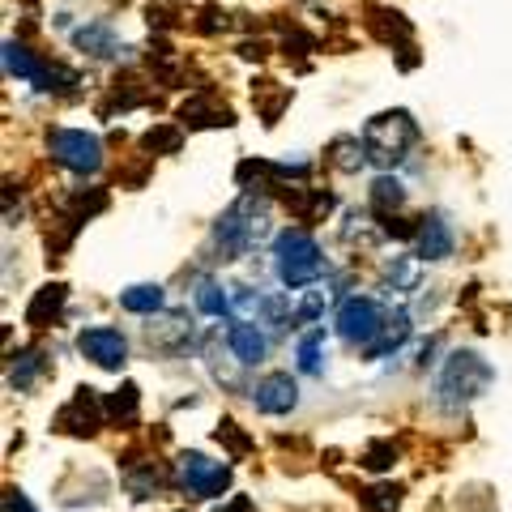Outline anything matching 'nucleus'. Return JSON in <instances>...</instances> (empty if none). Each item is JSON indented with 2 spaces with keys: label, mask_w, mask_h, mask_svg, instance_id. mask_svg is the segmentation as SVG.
Returning <instances> with one entry per match:
<instances>
[{
  "label": "nucleus",
  "mask_w": 512,
  "mask_h": 512,
  "mask_svg": "<svg viewBox=\"0 0 512 512\" xmlns=\"http://www.w3.org/2000/svg\"><path fill=\"white\" fill-rule=\"evenodd\" d=\"M491 380H495V372L478 350H453L436 380V402L444 410H461V406H470L474 397H483Z\"/></svg>",
  "instance_id": "f257e3e1"
},
{
  "label": "nucleus",
  "mask_w": 512,
  "mask_h": 512,
  "mask_svg": "<svg viewBox=\"0 0 512 512\" xmlns=\"http://www.w3.org/2000/svg\"><path fill=\"white\" fill-rule=\"evenodd\" d=\"M414 141H419V124H414V116L402 111V107L380 111V116H372L363 124V150L380 167L402 163V158L414 150Z\"/></svg>",
  "instance_id": "f03ea898"
},
{
  "label": "nucleus",
  "mask_w": 512,
  "mask_h": 512,
  "mask_svg": "<svg viewBox=\"0 0 512 512\" xmlns=\"http://www.w3.org/2000/svg\"><path fill=\"white\" fill-rule=\"evenodd\" d=\"M274 256H278V278H282V286H291V291L312 286L325 274V252H320V244L303 227L282 231L274 244Z\"/></svg>",
  "instance_id": "7ed1b4c3"
},
{
  "label": "nucleus",
  "mask_w": 512,
  "mask_h": 512,
  "mask_svg": "<svg viewBox=\"0 0 512 512\" xmlns=\"http://www.w3.org/2000/svg\"><path fill=\"white\" fill-rule=\"evenodd\" d=\"M47 150H52L56 163H64L77 175H94L103 167V141L82 128H52L47 133Z\"/></svg>",
  "instance_id": "20e7f679"
},
{
  "label": "nucleus",
  "mask_w": 512,
  "mask_h": 512,
  "mask_svg": "<svg viewBox=\"0 0 512 512\" xmlns=\"http://www.w3.org/2000/svg\"><path fill=\"white\" fill-rule=\"evenodd\" d=\"M384 329V312L376 299L367 295H350L342 308H338V333L350 342V346H372Z\"/></svg>",
  "instance_id": "39448f33"
},
{
  "label": "nucleus",
  "mask_w": 512,
  "mask_h": 512,
  "mask_svg": "<svg viewBox=\"0 0 512 512\" xmlns=\"http://www.w3.org/2000/svg\"><path fill=\"white\" fill-rule=\"evenodd\" d=\"M180 474H184V491L197 495V500H214L231 487V470L222 461H210L201 453H184L180 457Z\"/></svg>",
  "instance_id": "423d86ee"
},
{
  "label": "nucleus",
  "mask_w": 512,
  "mask_h": 512,
  "mask_svg": "<svg viewBox=\"0 0 512 512\" xmlns=\"http://www.w3.org/2000/svg\"><path fill=\"white\" fill-rule=\"evenodd\" d=\"M77 350H82L90 363L107 367V372H120L124 359H128L124 333L111 329V325H90V329H82V333H77Z\"/></svg>",
  "instance_id": "0eeeda50"
},
{
  "label": "nucleus",
  "mask_w": 512,
  "mask_h": 512,
  "mask_svg": "<svg viewBox=\"0 0 512 512\" xmlns=\"http://www.w3.org/2000/svg\"><path fill=\"white\" fill-rule=\"evenodd\" d=\"M103 419H107V406H103L99 389H86V384H82V389L73 393V402L56 414V427L69 431V436H94Z\"/></svg>",
  "instance_id": "6e6552de"
},
{
  "label": "nucleus",
  "mask_w": 512,
  "mask_h": 512,
  "mask_svg": "<svg viewBox=\"0 0 512 512\" xmlns=\"http://www.w3.org/2000/svg\"><path fill=\"white\" fill-rule=\"evenodd\" d=\"M252 402H256L261 414H291L299 406V384H295L291 372H269L252 389Z\"/></svg>",
  "instance_id": "1a4fd4ad"
},
{
  "label": "nucleus",
  "mask_w": 512,
  "mask_h": 512,
  "mask_svg": "<svg viewBox=\"0 0 512 512\" xmlns=\"http://www.w3.org/2000/svg\"><path fill=\"white\" fill-rule=\"evenodd\" d=\"M414 244H419L423 261H448L457 239H453V227H448L444 214H427V218H419V235H414Z\"/></svg>",
  "instance_id": "9d476101"
},
{
  "label": "nucleus",
  "mask_w": 512,
  "mask_h": 512,
  "mask_svg": "<svg viewBox=\"0 0 512 512\" xmlns=\"http://www.w3.org/2000/svg\"><path fill=\"white\" fill-rule=\"evenodd\" d=\"M278 188H286V184H278ZM282 201L299 222H320L333 210V192H325V188H286Z\"/></svg>",
  "instance_id": "9b49d317"
},
{
  "label": "nucleus",
  "mask_w": 512,
  "mask_h": 512,
  "mask_svg": "<svg viewBox=\"0 0 512 512\" xmlns=\"http://www.w3.org/2000/svg\"><path fill=\"white\" fill-rule=\"evenodd\" d=\"M227 346H231V355H235L239 363H244V367L265 363V350H269L265 333L256 329V325H248V320H239V325H231V329H227Z\"/></svg>",
  "instance_id": "f8f14e48"
},
{
  "label": "nucleus",
  "mask_w": 512,
  "mask_h": 512,
  "mask_svg": "<svg viewBox=\"0 0 512 512\" xmlns=\"http://www.w3.org/2000/svg\"><path fill=\"white\" fill-rule=\"evenodd\" d=\"M180 120L188 128H231L235 124V111L231 107H214L210 94H197V99H188L180 107Z\"/></svg>",
  "instance_id": "ddd939ff"
},
{
  "label": "nucleus",
  "mask_w": 512,
  "mask_h": 512,
  "mask_svg": "<svg viewBox=\"0 0 512 512\" xmlns=\"http://www.w3.org/2000/svg\"><path fill=\"white\" fill-rule=\"evenodd\" d=\"M64 295H69V286H64V282L43 286V291L30 299V308H26V325H35V329L52 325V320L60 316V308H64Z\"/></svg>",
  "instance_id": "4468645a"
},
{
  "label": "nucleus",
  "mask_w": 512,
  "mask_h": 512,
  "mask_svg": "<svg viewBox=\"0 0 512 512\" xmlns=\"http://www.w3.org/2000/svg\"><path fill=\"white\" fill-rule=\"evenodd\" d=\"M406 338H410V312L397 308V312L384 316V329H380V338H376L372 346H367V359H384L389 350H397Z\"/></svg>",
  "instance_id": "2eb2a0df"
},
{
  "label": "nucleus",
  "mask_w": 512,
  "mask_h": 512,
  "mask_svg": "<svg viewBox=\"0 0 512 512\" xmlns=\"http://www.w3.org/2000/svg\"><path fill=\"white\" fill-rule=\"evenodd\" d=\"M367 30L380 39V43H410V22L402 18L397 9H372V18H367Z\"/></svg>",
  "instance_id": "dca6fc26"
},
{
  "label": "nucleus",
  "mask_w": 512,
  "mask_h": 512,
  "mask_svg": "<svg viewBox=\"0 0 512 512\" xmlns=\"http://www.w3.org/2000/svg\"><path fill=\"white\" fill-rule=\"evenodd\" d=\"M73 43L82 47V52L99 56V60L120 56V43H116V35H111V26H107V22H90V26H82V30L73 35Z\"/></svg>",
  "instance_id": "f3484780"
},
{
  "label": "nucleus",
  "mask_w": 512,
  "mask_h": 512,
  "mask_svg": "<svg viewBox=\"0 0 512 512\" xmlns=\"http://www.w3.org/2000/svg\"><path fill=\"white\" fill-rule=\"evenodd\" d=\"M5 69H9V77H22V82H35V86H39L43 73H47V64L30 56L22 43L9 39V43H5Z\"/></svg>",
  "instance_id": "a211bd4d"
},
{
  "label": "nucleus",
  "mask_w": 512,
  "mask_h": 512,
  "mask_svg": "<svg viewBox=\"0 0 512 512\" xmlns=\"http://www.w3.org/2000/svg\"><path fill=\"white\" fill-rule=\"evenodd\" d=\"M372 210L380 214V218H389L393 210H402L406 205V184L402 180H393V175H380V180H372Z\"/></svg>",
  "instance_id": "6ab92c4d"
},
{
  "label": "nucleus",
  "mask_w": 512,
  "mask_h": 512,
  "mask_svg": "<svg viewBox=\"0 0 512 512\" xmlns=\"http://www.w3.org/2000/svg\"><path fill=\"white\" fill-rule=\"evenodd\" d=\"M120 308L137 312V316H154L158 308H163V286H154V282L128 286V291H120Z\"/></svg>",
  "instance_id": "aec40b11"
},
{
  "label": "nucleus",
  "mask_w": 512,
  "mask_h": 512,
  "mask_svg": "<svg viewBox=\"0 0 512 512\" xmlns=\"http://www.w3.org/2000/svg\"><path fill=\"white\" fill-rule=\"evenodd\" d=\"M299 372H308V376H320V359H325V329H312V333H303L299 338Z\"/></svg>",
  "instance_id": "412c9836"
},
{
  "label": "nucleus",
  "mask_w": 512,
  "mask_h": 512,
  "mask_svg": "<svg viewBox=\"0 0 512 512\" xmlns=\"http://www.w3.org/2000/svg\"><path fill=\"white\" fill-rule=\"evenodd\" d=\"M325 163H333L338 171H359V167L367 163V150L359 146L355 137H338V141H333V146H329Z\"/></svg>",
  "instance_id": "4be33fe9"
},
{
  "label": "nucleus",
  "mask_w": 512,
  "mask_h": 512,
  "mask_svg": "<svg viewBox=\"0 0 512 512\" xmlns=\"http://www.w3.org/2000/svg\"><path fill=\"white\" fill-rule=\"evenodd\" d=\"M137 402H141V393H137V384H120L116 393L107 397V419H120V423H133L137 419Z\"/></svg>",
  "instance_id": "5701e85b"
},
{
  "label": "nucleus",
  "mask_w": 512,
  "mask_h": 512,
  "mask_svg": "<svg viewBox=\"0 0 512 512\" xmlns=\"http://www.w3.org/2000/svg\"><path fill=\"white\" fill-rule=\"evenodd\" d=\"M180 141H184V133L175 124H154L146 137H141V150L146 154H175L180 150Z\"/></svg>",
  "instance_id": "b1692460"
},
{
  "label": "nucleus",
  "mask_w": 512,
  "mask_h": 512,
  "mask_svg": "<svg viewBox=\"0 0 512 512\" xmlns=\"http://www.w3.org/2000/svg\"><path fill=\"white\" fill-rule=\"evenodd\" d=\"M192 299H197V308H201L205 316H222V312L231 308V295L222 291L214 278H201V282H197V295H192Z\"/></svg>",
  "instance_id": "393cba45"
},
{
  "label": "nucleus",
  "mask_w": 512,
  "mask_h": 512,
  "mask_svg": "<svg viewBox=\"0 0 512 512\" xmlns=\"http://www.w3.org/2000/svg\"><path fill=\"white\" fill-rule=\"evenodd\" d=\"M43 372V359L39 350H22V355H13V367H9V384L13 389H30L35 384V376Z\"/></svg>",
  "instance_id": "a878e982"
},
{
  "label": "nucleus",
  "mask_w": 512,
  "mask_h": 512,
  "mask_svg": "<svg viewBox=\"0 0 512 512\" xmlns=\"http://www.w3.org/2000/svg\"><path fill=\"white\" fill-rule=\"evenodd\" d=\"M69 210H73L77 222L103 214V210H107V192H103V188H77L73 197H69Z\"/></svg>",
  "instance_id": "bb28decb"
},
{
  "label": "nucleus",
  "mask_w": 512,
  "mask_h": 512,
  "mask_svg": "<svg viewBox=\"0 0 512 512\" xmlns=\"http://www.w3.org/2000/svg\"><path fill=\"white\" fill-rule=\"evenodd\" d=\"M359 500H363V512H397V504H402V487L380 483V487H367Z\"/></svg>",
  "instance_id": "cd10ccee"
},
{
  "label": "nucleus",
  "mask_w": 512,
  "mask_h": 512,
  "mask_svg": "<svg viewBox=\"0 0 512 512\" xmlns=\"http://www.w3.org/2000/svg\"><path fill=\"white\" fill-rule=\"evenodd\" d=\"M397 461V448L389 440H376V444H367V453H363V466L367 470H389Z\"/></svg>",
  "instance_id": "c85d7f7f"
},
{
  "label": "nucleus",
  "mask_w": 512,
  "mask_h": 512,
  "mask_svg": "<svg viewBox=\"0 0 512 512\" xmlns=\"http://www.w3.org/2000/svg\"><path fill=\"white\" fill-rule=\"evenodd\" d=\"M286 103H291V90H286V86H278L274 99H265V103H261V120H265V128H274V124H278V116H282V107H286Z\"/></svg>",
  "instance_id": "c756f323"
},
{
  "label": "nucleus",
  "mask_w": 512,
  "mask_h": 512,
  "mask_svg": "<svg viewBox=\"0 0 512 512\" xmlns=\"http://www.w3.org/2000/svg\"><path fill=\"white\" fill-rule=\"evenodd\" d=\"M175 13H180V5H175V0H158V5H150V26H158V30L175 26Z\"/></svg>",
  "instance_id": "7c9ffc66"
},
{
  "label": "nucleus",
  "mask_w": 512,
  "mask_h": 512,
  "mask_svg": "<svg viewBox=\"0 0 512 512\" xmlns=\"http://www.w3.org/2000/svg\"><path fill=\"white\" fill-rule=\"evenodd\" d=\"M227 13H218V9H201V18H197V30L201 35H214V30H227Z\"/></svg>",
  "instance_id": "2f4dec72"
},
{
  "label": "nucleus",
  "mask_w": 512,
  "mask_h": 512,
  "mask_svg": "<svg viewBox=\"0 0 512 512\" xmlns=\"http://www.w3.org/2000/svg\"><path fill=\"white\" fill-rule=\"evenodd\" d=\"M214 436H218V440H227V444L235 448V453H248V436H239V427H235L231 419H227V423H218Z\"/></svg>",
  "instance_id": "473e14b6"
},
{
  "label": "nucleus",
  "mask_w": 512,
  "mask_h": 512,
  "mask_svg": "<svg viewBox=\"0 0 512 512\" xmlns=\"http://www.w3.org/2000/svg\"><path fill=\"white\" fill-rule=\"evenodd\" d=\"M0 512H35V504H30L18 487H9V491H5V500H0Z\"/></svg>",
  "instance_id": "72a5a7b5"
},
{
  "label": "nucleus",
  "mask_w": 512,
  "mask_h": 512,
  "mask_svg": "<svg viewBox=\"0 0 512 512\" xmlns=\"http://www.w3.org/2000/svg\"><path fill=\"white\" fill-rule=\"evenodd\" d=\"M389 278H393L397 286H410V282H414V265H410V261H402V256H397V261L389 265Z\"/></svg>",
  "instance_id": "f704fd0d"
},
{
  "label": "nucleus",
  "mask_w": 512,
  "mask_h": 512,
  "mask_svg": "<svg viewBox=\"0 0 512 512\" xmlns=\"http://www.w3.org/2000/svg\"><path fill=\"white\" fill-rule=\"evenodd\" d=\"M320 303H325V291H312L308 299L299 303V320H316L320 316Z\"/></svg>",
  "instance_id": "c9c22d12"
},
{
  "label": "nucleus",
  "mask_w": 512,
  "mask_h": 512,
  "mask_svg": "<svg viewBox=\"0 0 512 512\" xmlns=\"http://www.w3.org/2000/svg\"><path fill=\"white\" fill-rule=\"evenodd\" d=\"M239 56H244V60H265V56H269V47L256 39V43H244V47H239Z\"/></svg>",
  "instance_id": "e433bc0d"
},
{
  "label": "nucleus",
  "mask_w": 512,
  "mask_h": 512,
  "mask_svg": "<svg viewBox=\"0 0 512 512\" xmlns=\"http://www.w3.org/2000/svg\"><path fill=\"white\" fill-rule=\"evenodd\" d=\"M397 52H402V56H397V69H414V64H419V56H414V43H406V47H397Z\"/></svg>",
  "instance_id": "4c0bfd02"
},
{
  "label": "nucleus",
  "mask_w": 512,
  "mask_h": 512,
  "mask_svg": "<svg viewBox=\"0 0 512 512\" xmlns=\"http://www.w3.org/2000/svg\"><path fill=\"white\" fill-rule=\"evenodd\" d=\"M218 512H256V508H252L248 495H235V500H231L227 508H218Z\"/></svg>",
  "instance_id": "58836bf2"
}]
</instances>
